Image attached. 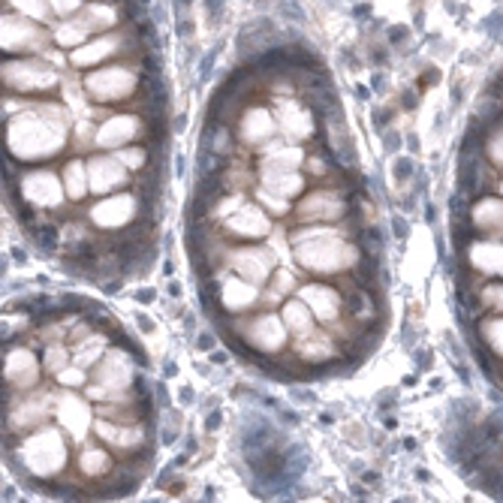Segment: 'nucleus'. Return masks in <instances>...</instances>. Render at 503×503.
<instances>
[{"mask_svg": "<svg viewBox=\"0 0 503 503\" xmlns=\"http://www.w3.org/2000/svg\"><path fill=\"white\" fill-rule=\"evenodd\" d=\"M66 109L33 106L6 127V151L18 163H46L66 148Z\"/></svg>", "mask_w": 503, "mask_h": 503, "instance_id": "nucleus-1", "label": "nucleus"}, {"mask_svg": "<svg viewBox=\"0 0 503 503\" xmlns=\"http://www.w3.org/2000/svg\"><path fill=\"white\" fill-rule=\"evenodd\" d=\"M286 238L295 262L311 275H340L346 268H356L362 259V250L346 241V232L326 223H298V229H292Z\"/></svg>", "mask_w": 503, "mask_h": 503, "instance_id": "nucleus-2", "label": "nucleus"}, {"mask_svg": "<svg viewBox=\"0 0 503 503\" xmlns=\"http://www.w3.org/2000/svg\"><path fill=\"white\" fill-rule=\"evenodd\" d=\"M9 461L15 464V467L21 464V467L36 479H52L66 467L69 449H66L63 434L55 428V425H40V428H33L30 437L21 440V446L9 455Z\"/></svg>", "mask_w": 503, "mask_h": 503, "instance_id": "nucleus-3", "label": "nucleus"}, {"mask_svg": "<svg viewBox=\"0 0 503 503\" xmlns=\"http://www.w3.org/2000/svg\"><path fill=\"white\" fill-rule=\"evenodd\" d=\"M18 193L21 199L30 208H40V211H57L60 202L66 199V190H63V178L52 169H30L18 175Z\"/></svg>", "mask_w": 503, "mask_h": 503, "instance_id": "nucleus-4", "label": "nucleus"}, {"mask_svg": "<svg viewBox=\"0 0 503 503\" xmlns=\"http://www.w3.org/2000/svg\"><path fill=\"white\" fill-rule=\"evenodd\" d=\"M292 214H295V223H329V220H343L350 214V205H346L343 187L326 184L307 193L292 208Z\"/></svg>", "mask_w": 503, "mask_h": 503, "instance_id": "nucleus-5", "label": "nucleus"}, {"mask_svg": "<svg viewBox=\"0 0 503 503\" xmlns=\"http://www.w3.org/2000/svg\"><path fill=\"white\" fill-rule=\"evenodd\" d=\"M226 268H232L235 275H241V278H247V280H253V283L262 286L265 280H272V275H275L278 253H275L272 244L262 247V244H256V241H247V244H241V247H229V253H226Z\"/></svg>", "mask_w": 503, "mask_h": 503, "instance_id": "nucleus-6", "label": "nucleus"}, {"mask_svg": "<svg viewBox=\"0 0 503 503\" xmlns=\"http://www.w3.org/2000/svg\"><path fill=\"white\" fill-rule=\"evenodd\" d=\"M142 217V199L139 193H112V196H103L97 205L88 208V220L97 229L114 232V229H127L133 220Z\"/></svg>", "mask_w": 503, "mask_h": 503, "instance_id": "nucleus-7", "label": "nucleus"}, {"mask_svg": "<svg viewBox=\"0 0 503 503\" xmlns=\"http://www.w3.org/2000/svg\"><path fill=\"white\" fill-rule=\"evenodd\" d=\"M94 434L118 455H142L148 446V431H145V422H112V419H97L94 422Z\"/></svg>", "mask_w": 503, "mask_h": 503, "instance_id": "nucleus-8", "label": "nucleus"}, {"mask_svg": "<svg viewBox=\"0 0 503 503\" xmlns=\"http://www.w3.org/2000/svg\"><path fill=\"white\" fill-rule=\"evenodd\" d=\"M272 214H268L262 205H253V202H241L235 211H232L223 223H220V232L226 238H238V241H262L265 235H272Z\"/></svg>", "mask_w": 503, "mask_h": 503, "instance_id": "nucleus-9", "label": "nucleus"}, {"mask_svg": "<svg viewBox=\"0 0 503 503\" xmlns=\"http://www.w3.org/2000/svg\"><path fill=\"white\" fill-rule=\"evenodd\" d=\"M136 88H139V79H136V72L130 66H106V69H97L85 79V91L97 103L127 100Z\"/></svg>", "mask_w": 503, "mask_h": 503, "instance_id": "nucleus-10", "label": "nucleus"}, {"mask_svg": "<svg viewBox=\"0 0 503 503\" xmlns=\"http://www.w3.org/2000/svg\"><path fill=\"white\" fill-rule=\"evenodd\" d=\"M55 401H57V395L49 392V389H36V392L30 389V395L12 401V407H9V425L15 431L40 428V425L49 422V416H55Z\"/></svg>", "mask_w": 503, "mask_h": 503, "instance_id": "nucleus-11", "label": "nucleus"}, {"mask_svg": "<svg viewBox=\"0 0 503 503\" xmlns=\"http://www.w3.org/2000/svg\"><path fill=\"white\" fill-rule=\"evenodd\" d=\"M3 82L15 91V94H49L57 88V75L52 69H46L40 60H9L3 66Z\"/></svg>", "mask_w": 503, "mask_h": 503, "instance_id": "nucleus-12", "label": "nucleus"}, {"mask_svg": "<svg viewBox=\"0 0 503 503\" xmlns=\"http://www.w3.org/2000/svg\"><path fill=\"white\" fill-rule=\"evenodd\" d=\"M88 178L94 196H112L130 184V169L118 160V154H94L88 157Z\"/></svg>", "mask_w": 503, "mask_h": 503, "instance_id": "nucleus-13", "label": "nucleus"}, {"mask_svg": "<svg viewBox=\"0 0 503 503\" xmlns=\"http://www.w3.org/2000/svg\"><path fill=\"white\" fill-rule=\"evenodd\" d=\"M217 301L226 314H244L250 307H256L262 301V289L259 283L241 278V275H223L220 278V292H217Z\"/></svg>", "mask_w": 503, "mask_h": 503, "instance_id": "nucleus-14", "label": "nucleus"}, {"mask_svg": "<svg viewBox=\"0 0 503 503\" xmlns=\"http://www.w3.org/2000/svg\"><path fill=\"white\" fill-rule=\"evenodd\" d=\"M298 298L314 311V317L320 323H337L340 314H343V292L332 283H304L298 286Z\"/></svg>", "mask_w": 503, "mask_h": 503, "instance_id": "nucleus-15", "label": "nucleus"}, {"mask_svg": "<svg viewBox=\"0 0 503 503\" xmlns=\"http://www.w3.org/2000/svg\"><path fill=\"white\" fill-rule=\"evenodd\" d=\"M55 419L63 425V431L72 440H85L91 425V404L75 395V389H63L55 401Z\"/></svg>", "mask_w": 503, "mask_h": 503, "instance_id": "nucleus-16", "label": "nucleus"}, {"mask_svg": "<svg viewBox=\"0 0 503 503\" xmlns=\"http://www.w3.org/2000/svg\"><path fill=\"white\" fill-rule=\"evenodd\" d=\"M142 139V121L136 114H109L103 118V124L97 127V148H106V151H118L124 145H133Z\"/></svg>", "mask_w": 503, "mask_h": 503, "instance_id": "nucleus-17", "label": "nucleus"}, {"mask_svg": "<svg viewBox=\"0 0 503 503\" xmlns=\"http://www.w3.org/2000/svg\"><path fill=\"white\" fill-rule=\"evenodd\" d=\"M278 130L286 142H307L317 136L314 112L298 106L295 100H278Z\"/></svg>", "mask_w": 503, "mask_h": 503, "instance_id": "nucleus-18", "label": "nucleus"}, {"mask_svg": "<svg viewBox=\"0 0 503 503\" xmlns=\"http://www.w3.org/2000/svg\"><path fill=\"white\" fill-rule=\"evenodd\" d=\"M40 371H43V362L36 359L33 350H27V346H12V350L6 353V383L12 392H27L36 386V380H40Z\"/></svg>", "mask_w": 503, "mask_h": 503, "instance_id": "nucleus-19", "label": "nucleus"}, {"mask_svg": "<svg viewBox=\"0 0 503 503\" xmlns=\"http://www.w3.org/2000/svg\"><path fill=\"white\" fill-rule=\"evenodd\" d=\"M275 130H278V118L262 106L244 109V114L238 118V142L247 148H265L275 139Z\"/></svg>", "mask_w": 503, "mask_h": 503, "instance_id": "nucleus-20", "label": "nucleus"}, {"mask_svg": "<svg viewBox=\"0 0 503 503\" xmlns=\"http://www.w3.org/2000/svg\"><path fill=\"white\" fill-rule=\"evenodd\" d=\"M467 262L473 272L479 275H488V278H503V238H479V241H470L467 247Z\"/></svg>", "mask_w": 503, "mask_h": 503, "instance_id": "nucleus-21", "label": "nucleus"}, {"mask_svg": "<svg viewBox=\"0 0 503 503\" xmlns=\"http://www.w3.org/2000/svg\"><path fill=\"white\" fill-rule=\"evenodd\" d=\"M295 353H298V359L307 362V365L326 368V365L337 362L335 335H332V332H311V335H304V337L295 340Z\"/></svg>", "mask_w": 503, "mask_h": 503, "instance_id": "nucleus-22", "label": "nucleus"}, {"mask_svg": "<svg viewBox=\"0 0 503 503\" xmlns=\"http://www.w3.org/2000/svg\"><path fill=\"white\" fill-rule=\"evenodd\" d=\"M259 178V187L278 193V196H301V193L307 190V178L298 172V169H289V172H256Z\"/></svg>", "mask_w": 503, "mask_h": 503, "instance_id": "nucleus-23", "label": "nucleus"}, {"mask_svg": "<svg viewBox=\"0 0 503 503\" xmlns=\"http://www.w3.org/2000/svg\"><path fill=\"white\" fill-rule=\"evenodd\" d=\"M63 178V190H66V199L69 202H82L88 193H91V178H88V163L82 157H72L63 163L60 169Z\"/></svg>", "mask_w": 503, "mask_h": 503, "instance_id": "nucleus-24", "label": "nucleus"}, {"mask_svg": "<svg viewBox=\"0 0 503 503\" xmlns=\"http://www.w3.org/2000/svg\"><path fill=\"white\" fill-rule=\"evenodd\" d=\"M280 317H283V323H286V329L295 335V340L298 337H304V335H311V332H317L314 329V311L307 307L301 298H283V307H280Z\"/></svg>", "mask_w": 503, "mask_h": 503, "instance_id": "nucleus-25", "label": "nucleus"}, {"mask_svg": "<svg viewBox=\"0 0 503 503\" xmlns=\"http://www.w3.org/2000/svg\"><path fill=\"white\" fill-rule=\"evenodd\" d=\"M106 350H109V332L97 329V332L88 335L85 340L72 343V362L82 365V368H94V365L106 356Z\"/></svg>", "mask_w": 503, "mask_h": 503, "instance_id": "nucleus-26", "label": "nucleus"}, {"mask_svg": "<svg viewBox=\"0 0 503 503\" xmlns=\"http://www.w3.org/2000/svg\"><path fill=\"white\" fill-rule=\"evenodd\" d=\"M106 446V443H103ZM103 446H82L79 452V470L88 476V479H100V476H112V455L103 449Z\"/></svg>", "mask_w": 503, "mask_h": 503, "instance_id": "nucleus-27", "label": "nucleus"}, {"mask_svg": "<svg viewBox=\"0 0 503 503\" xmlns=\"http://www.w3.org/2000/svg\"><path fill=\"white\" fill-rule=\"evenodd\" d=\"M292 289H298V283H295V275L289 272V268H275V275H272V283H268V289L262 292V307H275L278 301H283Z\"/></svg>", "mask_w": 503, "mask_h": 503, "instance_id": "nucleus-28", "label": "nucleus"}, {"mask_svg": "<svg viewBox=\"0 0 503 503\" xmlns=\"http://www.w3.org/2000/svg\"><path fill=\"white\" fill-rule=\"evenodd\" d=\"M479 340H482V346L491 356H497L503 362V314L479 320Z\"/></svg>", "mask_w": 503, "mask_h": 503, "instance_id": "nucleus-29", "label": "nucleus"}, {"mask_svg": "<svg viewBox=\"0 0 503 503\" xmlns=\"http://www.w3.org/2000/svg\"><path fill=\"white\" fill-rule=\"evenodd\" d=\"M114 36H100V40H94L91 46H85V49H75L72 52V63L75 66H91V63H97L100 57H109V55H114Z\"/></svg>", "mask_w": 503, "mask_h": 503, "instance_id": "nucleus-30", "label": "nucleus"}, {"mask_svg": "<svg viewBox=\"0 0 503 503\" xmlns=\"http://www.w3.org/2000/svg\"><path fill=\"white\" fill-rule=\"evenodd\" d=\"M66 365H72V353H69V346H66L63 340H49V343H43V371H46V374H57V371H63Z\"/></svg>", "mask_w": 503, "mask_h": 503, "instance_id": "nucleus-31", "label": "nucleus"}, {"mask_svg": "<svg viewBox=\"0 0 503 503\" xmlns=\"http://www.w3.org/2000/svg\"><path fill=\"white\" fill-rule=\"evenodd\" d=\"M118 154V160L130 169V172H145L148 166H151V148L148 145H124V148H118L114 151Z\"/></svg>", "mask_w": 503, "mask_h": 503, "instance_id": "nucleus-32", "label": "nucleus"}, {"mask_svg": "<svg viewBox=\"0 0 503 503\" xmlns=\"http://www.w3.org/2000/svg\"><path fill=\"white\" fill-rule=\"evenodd\" d=\"M256 199H259V205L272 214V217H289L292 214V202L286 199V196H278V193H272V190H265V187H256Z\"/></svg>", "mask_w": 503, "mask_h": 503, "instance_id": "nucleus-33", "label": "nucleus"}, {"mask_svg": "<svg viewBox=\"0 0 503 503\" xmlns=\"http://www.w3.org/2000/svg\"><path fill=\"white\" fill-rule=\"evenodd\" d=\"M55 383L60 386V389H82V386H88L91 380H88V368H82V365H66L63 371H57L55 374Z\"/></svg>", "mask_w": 503, "mask_h": 503, "instance_id": "nucleus-34", "label": "nucleus"}, {"mask_svg": "<svg viewBox=\"0 0 503 503\" xmlns=\"http://www.w3.org/2000/svg\"><path fill=\"white\" fill-rule=\"evenodd\" d=\"M416 160L413 157H407V154H395V160H392V181L395 184H401V187H407V184H413V178H416Z\"/></svg>", "mask_w": 503, "mask_h": 503, "instance_id": "nucleus-35", "label": "nucleus"}, {"mask_svg": "<svg viewBox=\"0 0 503 503\" xmlns=\"http://www.w3.org/2000/svg\"><path fill=\"white\" fill-rule=\"evenodd\" d=\"M479 298L485 304V311L503 314V280H485L479 286Z\"/></svg>", "mask_w": 503, "mask_h": 503, "instance_id": "nucleus-36", "label": "nucleus"}, {"mask_svg": "<svg viewBox=\"0 0 503 503\" xmlns=\"http://www.w3.org/2000/svg\"><path fill=\"white\" fill-rule=\"evenodd\" d=\"M485 154H488L491 166L503 169V124H497V127H491V130H488V139H485Z\"/></svg>", "mask_w": 503, "mask_h": 503, "instance_id": "nucleus-37", "label": "nucleus"}, {"mask_svg": "<svg viewBox=\"0 0 503 503\" xmlns=\"http://www.w3.org/2000/svg\"><path fill=\"white\" fill-rule=\"evenodd\" d=\"M304 166H307V172H311L314 178H326V181L332 178V163H329L326 154H307Z\"/></svg>", "mask_w": 503, "mask_h": 503, "instance_id": "nucleus-38", "label": "nucleus"}, {"mask_svg": "<svg viewBox=\"0 0 503 503\" xmlns=\"http://www.w3.org/2000/svg\"><path fill=\"white\" fill-rule=\"evenodd\" d=\"M383 148H386V154H401V148H404V136L398 133V130H383Z\"/></svg>", "mask_w": 503, "mask_h": 503, "instance_id": "nucleus-39", "label": "nucleus"}, {"mask_svg": "<svg viewBox=\"0 0 503 503\" xmlns=\"http://www.w3.org/2000/svg\"><path fill=\"white\" fill-rule=\"evenodd\" d=\"M193 346H196L199 353H211L214 346H217V337H214V332H199L196 337H193Z\"/></svg>", "mask_w": 503, "mask_h": 503, "instance_id": "nucleus-40", "label": "nucleus"}, {"mask_svg": "<svg viewBox=\"0 0 503 503\" xmlns=\"http://www.w3.org/2000/svg\"><path fill=\"white\" fill-rule=\"evenodd\" d=\"M374 124H377V130H389L395 124V109H377L374 112Z\"/></svg>", "mask_w": 503, "mask_h": 503, "instance_id": "nucleus-41", "label": "nucleus"}, {"mask_svg": "<svg viewBox=\"0 0 503 503\" xmlns=\"http://www.w3.org/2000/svg\"><path fill=\"white\" fill-rule=\"evenodd\" d=\"M220 428H223V410L214 407V410L205 416V431H208V434H217Z\"/></svg>", "mask_w": 503, "mask_h": 503, "instance_id": "nucleus-42", "label": "nucleus"}, {"mask_svg": "<svg viewBox=\"0 0 503 503\" xmlns=\"http://www.w3.org/2000/svg\"><path fill=\"white\" fill-rule=\"evenodd\" d=\"M377 401H380L377 407H380L383 413L389 410V407L395 410V404H398V392H395V389H386V392H380V395H377Z\"/></svg>", "mask_w": 503, "mask_h": 503, "instance_id": "nucleus-43", "label": "nucleus"}, {"mask_svg": "<svg viewBox=\"0 0 503 503\" xmlns=\"http://www.w3.org/2000/svg\"><path fill=\"white\" fill-rule=\"evenodd\" d=\"M392 229H395V238H407V229H410L407 217L404 214H392Z\"/></svg>", "mask_w": 503, "mask_h": 503, "instance_id": "nucleus-44", "label": "nucleus"}, {"mask_svg": "<svg viewBox=\"0 0 503 503\" xmlns=\"http://www.w3.org/2000/svg\"><path fill=\"white\" fill-rule=\"evenodd\" d=\"M133 298L139 304H151V301H157V289H154V286H142V289L133 292Z\"/></svg>", "mask_w": 503, "mask_h": 503, "instance_id": "nucleus-45", "label": "nucleus"}, {"mask_svg": "<svg viewBox=\"0 0 503 503\" xmlns=\"http://www.w3.org/2000/svg\"><path fill=\"white\" fill-rule=\"evenodd\" d=\"M413 362H416V371H428V368H431V353H428V350H416V353H413Z\"/></svg>", "mask_w": 503, "mask_h": 503, "instance_id": "nucleus-46", "label": "nucleus"}, {"mask_svg": "<svg viewBox=\"0 0 503 503\" xmlns=\"http://www.w3.org/2000/svg\"><path fill=\"white\" fill-rule=\"evenodd\" d=\"M289 395H292V398H298L301 404H314V401H317V398H314V392H311V389H301V386H292Z\"/></svg>", "mask_w": 503, "mask_h": 503, "instance_id": "nucleus-47", "label": "nucleus"}, {"mask_svg": "<svg viewBox=\"0 0 503 503\" xmlns=\"http://www.w3.org/2000/svg\"><path fill=\"white\" fill-rule=\"evenodd\" d=\"M407 36H410V30H407V27H392V30H389V43L401 46V43L407 40Z\"/></svg>", "mask_w": 503, "mask_h": 503, "instance_id": "nucleus-48", "label": "nucleus"}, {"mask_svg": "<svg viewBox=\"0 0 503 503\" xmlns=\"http://www.w3.org/2000/svg\"><path fill=\"white\" fill-rule=\"evenodd\" d=\"M178 398H181V404H193V401H196L193 386H181V389H178Z\"/></svg>", "mask_w": 503, "mask_h": 503, "instance_id": "nucleus-49", "label": "nucleus"}, {"mask_svg": "<svg viewBox=\"0 0 503 503\" xmlns=\"http://www.w3.org/2000/svg\"><path fill=\"white\" fill-rule=\"evenodd\" d=\"M136 323H139V332L142 335H154V329H157V326H154V320H148V317H136Z\"/></svg>", "mask_w": 503, "mask_h": 503, "instance_id": "nucleus-50", "label": "nucleus"}, {"mask_svg": "<svg viewBox=\"0 0 503 503\" xmlns=\"http://www.w3.org/2000/svg\"><path fill=\"white\" fill-rule=\"evenodd\" d=\"M416 103H419V97H416V94L407 88V91L401 94V106H404V109H416Z\"/></svg>", "mask_w": 503, "mask_h": 503, "instance_id": "nucleus-51", "label": "nucleus"}, {"mask_svg": "<svg viewBox=\"0 0 503 503\" xmlns=\"http://www.w3.org/2000/svg\"><path fill=\"white\" fill-rule=\"evenodd\" d=\"M211 362H214V365H226V362H229V353L214 346V350H211Z\"/></svg>", "mask_w": 503, "mask_h": 503, "instance_id": "nucleus-52", "label": "nucleus"}, {"mask_svg": "<svg viewBox=\"0 0 503 503\" xmlns=\"http://www.w3.org/2000/svg\"><path fill=\"white\" fill-rule=\"evenodd\" d=\"M362 482H365V485H377V482H380V473L365 467V470H362Z\"/></svg>", "mask_w": 503, "mask_h": 503, "instance_id": "nucleus-53", "label": "nucleus"}, {"mask_svg": "<svg viewBox=\"0 0 503 503\" xmlns=\"http://www.w3.org/2000/svg\"><path fill=\"white\" fill-rule=\"evenodd\" d=\"M413 476H416L419 482H431V473H428V467H416V470H413Z\"/></svg>", "mask_w": 503, "mask_h": 503, "instance_id": "nucleus-54", "label": "nucleus"}, {"mask_svg": "<svg viewBox=\"0 0 503 503\" xmlns=\"http://www.w3.org/2000/svg\"><path fill=\"white\" fill-rule=\"evenodd\" d=\"M350 491H353V497H359V500L368 497V488H365V485H350Z\"/></svg>", "mask_w": 503, "mask_h": 503, "instance_id": "nucleus-55", "label": "nucleus"}, {"mask_svg": "<svg viewBox=\"0 0 503 503\" xmlns=\"http://www.w3.org/2000/svg\"><path fill=\"white\" fill-rule=\"evenodd\" d=\"M404 145H407L410 151H416V154H419V139H413V133H407V139H404Z\"/></svg>", "mask_w": 503, "mask_h": 503, "instance_id": "nucleus-56", "label": "nucleus"}, {"mask_svg": "<svg viewBox=\"0 0 503 503\" xmlns=\"http://www.w3.org/2000/svg\"><path fill=\"white\" fill-rule=\"evenodd\" d=\"M425 220H428V223L437 220V208H434V205H425Z\"/></svg>", "mask_w": 503, "mask_h": 503, "instance_id": "nucleus-57", "label": "nucleus"}, {"mask_svg": "<svg viewBox=\"0 0 503 503\" xmlns=\"http://www.w3.org/2000/svg\"><path fill=\"white\" fill-rule=\"evenodd\" d=\"M163 374H166V377H178V365H175V362H166Z\"/></svg>", "mask_w": 503, "mask_h": 503, "instance_id": "nucleus-58", "label": "nucleus"}, {"mask_svg": "<svg viewBox=\"0 0 503 503\" xmlns=\"http://www.w3.org/2000/svg\"><path fill=\"white\" fill-rule=\"evenodd\" d=\"M383 425H386V431H395V428H398V419H395V416H386Z\"/></svg>", "mask_w": 503, "mask_h": 503, "instance_id": "nucleus-59", "label": "nucleus"}, {"mask_svg": "<svg viewBox=\"0 0 503 503\" xmlns=\"http://www.w3.org/2000/svg\"><path fill=\"white\" fill-rule=\"evenodd\" d=\"M12 259H15V262H27V256H24L21 247H12Z\"/></svg>", "mask_w": 503, "mask_h": 503, "instance_id": "nucleus-60", "label": "nucleus"}, {"mask_svg": "<svg viewBox=\"0 0 503 503\" xmlns=\"http://www.w3.org/2000/svg\"><path fill=\"white\" fill-rule=\"evenodd\" d=\"M169 295H172V298L181 295V283H178V280H169Z\"/></svg>", "mask_w": 503, "mask_h": 503, "instance_id": "nucleus-61", "label": "nucleus"}, {"mask_svg": "<svg viewBox=\"0 0 503 503\" xmlns=\"http://www.w3.org/2000/svg\"><path fill=\"white\" fill-rule=\"evenodd\" d=\"M404 449H407V452H416V449H419V440L407 437V440H404Z\"/></svg>", "mask_w": 503, "mask_h": 503, "instance_id": "nucleus-62", "label": "nucleus"}, {"mask_svg": "<svg viewBox=\"0 0 503 503\" xmlns=\"http://www.w3.org/2000/svg\"><path fill=\"white\" fill-rule=\"evenodd\" d=\"M497 190H500V196H503V178H500V181H497Z\"/></svg>", "mask_w": 503, "mask_h": 503, "instance_id": "nucleus-63", "label": "nucleus"}]
</instances>
